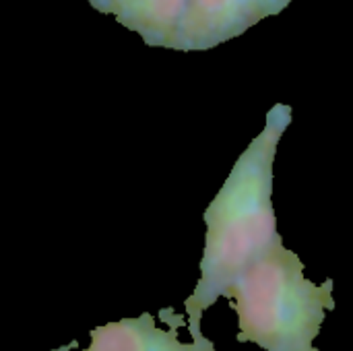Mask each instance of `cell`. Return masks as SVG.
Returning a JSON list of instances; mask_svg holds the SVG:
<instances>
[{
	"mask_svg": "<svg viewBox=\"0 0 353 351\" xmlns=\"http://www.w3.org/2000/svg\"><path fill=\"white\" fill-rule=\"evenodd\" d=\"M290 120V106L279 103L269 112L265 130L240 155L205 213V254L199 283L184 302L186 327L201 325L203 312L281 238L271 201L273 159Z\"/></svg>",
	"mask_w": 353,
	"mask_h": 351,
	"instance_id": "6da1fadb",
	"label": "cell"
},
{
	"mask_svg": "<svg viewBox=\"0 0 353 351\" xmlns=\"http://www.w3.org/2000/svg\"><path fill=\"white\" fill-rule=\"evenodd\" d=\"M97 10L114 14L118 23L143 35L149 46L178 48L188 0H89Z\"/></svg>",
	"mask_w": 353,
	"mask_h": 351,
	"instance_id": "5b68a950",
	"label": "cell"
},
{
	"mask_svg": "<svg viewBox=\"0 0 353 351\" xmlns=\"http://www.w3.org/2000/svg\"><path fill=\"white\" fill-rule=\"evenodd\" d=\"M77 345H79L77 341H70L68 345H62V348H58V350H52V351H72Z\"/></svg>",
	"mask_w": 353,
	"mask_h": 351,
	"instance_id": "8992f818",
	"label": "cell"
},
{
	"mask_svg": "<svg viewBox=\"0 0 353 351\" xmlns=\"http://www.w3.org/2000/svg\"><path fill=\"white\" fill-rule=\"evenodd\" d=\"M238 312V341L265 351H319L327 310H335L333 279L316 285L304 263L279 238L225 292Z\"/></svg>",
	"mask_w": 353,
	"mask_h": 351,
	"instance_id": "7a4b0ae2",
	"label": "cell"
},
{
	"mask_svg": "<svg viewBox=\"0 0 353 351\" xmlns=\"http://www.w3.org/2000/svg\"><path fill=\"white\" fill-rule=\"evenodd\" d=\"M290 2L292 0H188L176 50H209L242 35L261 19L281 12Z\"/></svg>",
	"mask_w": 353,
	"mask_h": 351,
	"instance_id": "3957f363",
	"label": "cell"
},
{
	"mask_svg": "<svg viewBox=\"0 0 353 351\" xmlns=\"http://www.w3.org/2000/svg\"><path fill=\"white\" fill-rule=\"evenodd\" d=\"M159 317L170 325L168 331L157 329L155 319L149 312L97 327L91 331V343L85 351H215L213 341L201 333V325L188 327L192 341L182 343L178 337V329L184 323L182 314L165 308Z\"/></svg>",
	"mask_w": 353,
	"mask_h": 351,
	"instance_id": "277c9868",
	"label": "cell"
}]
</instances>
